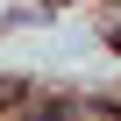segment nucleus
<instances>
[{"label": "nucleus", "mask_w": 121, "mask_h": 121, "mask_svg": "<svg viewBox=\"0 0 121 121\" xmlns=\"http://www.w3.org/2000/svg\"><path fill=\"white\" fill-rule=\"evenodd\" d=\"M36 121H71V114H64V107H43V114H36Z\"/></svg>", "instance_id": "1"}]
</instances>
